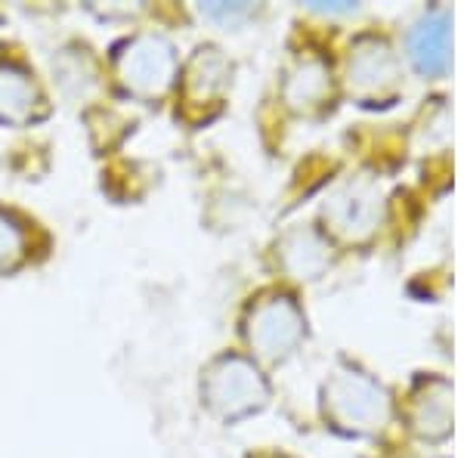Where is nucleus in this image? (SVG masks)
Returning <instances> with one entry per match:
<instances>
[{
	"label": "nucleus",
	"mask_w": 464,
	"mask_h": 458,
	"mask_svg": "<svg viewBox=\"0 0 464 458\" xmlns=\"http://www.w3.org/2000/svg\"><path fill=\"white\" fill-rule=\"evenodd\" d=\"M19 248H22L19 229L13 227L10 220H4V217H0V264H10V260L19 254Z\"/></svg>",
	"instance_id": "obj_3"
},
{
	"label": "nucleus",
	"mask_w": 464,
	"mask_h": 458,
	"mask_svg": "<svg viewBox=\"0 0 464 458\" xmlns=\"http://www.w3.org/2000/svg\"><path fill=\"white\" fill-rule=\"evenodd\" d=\"M174 50L161 37H140L121 56V78L137 93H161L174 74Z\"/></svg>",
	"instance_id": "obj_1"
},
{
	"label": "nucleus",
	"mask_w": 464,
	"mask_h": 458,
	"mask_svg": "<svg viewBox=\"0 0 464 458\" xmlns=\"http://www.w3.org/2000/svg\"><path fill=\"white\" fill-rule=\"evenodd\" d=\"M34 109V87L19 69H0V122H25Z\"/></svg>",
	"instance_id": "obj_2"
}]
</instances>
